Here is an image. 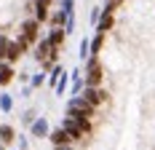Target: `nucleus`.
Instances as JSON below:
<instances>
[{
  "instance_id": "1",
  "label": "nucleus",
  "mask_w": 155,
  "mask_h": 150,
  "mask_svg": "<svg viewBox=\"0 0 155 150\" xmlns=\"http://www.w3.org/2000/svg\"><path fill=\"white\" fill-rule=\"evenodd\" d=\"M102 83V64L96 62V56L88 64V78H86V86H99Z\"/></svg>"
},
{
  "instance_id": "2",
  "label": "nucleus",
  "mask_w": 155,
  "mask_h": 150,
  "mask_svg": "<svg viewBox=\"0 0 155 150\" xmlns=\"http://www.w3.org/2000/svg\"><path fill=\"white\" fill-rule=\"evenodd\" d=\"M46 131H48V123H46V121H43V118L35 121V126H32V134H35V137H46Z\"/></svg>"
},
{
  "instance_id": "3",
  "label": "nucleus",
  "mask_w": 155,
  "mask_h": 150,
  "mask_svg": "<svg viewBox=\"0 0 155 150\" xmlns=\"http://www.w3.org/2000/svg\"><path fill=\"white\" fill-rule=\"evenodd\" d=\"M14 78V70H11V64H0V83H8Z\"/></svg>"
},
{
  "instance_id": "4",
  "label": "nucleus",
  "mask_w": 155,
  "mask_h": 150,
  "mask_svg": "<svg viewBox=\"0 0 155 150\" xmlns=\"http://www.w3.org/2000/svg\"><path fill=\"white\" fill-rule=\"evenodd\" d=\"M0 139H3V142H11V139H14V129H11V126H0Z\"/></svg>"
},
{
  "instance_id": "5",
  "label": "nucleus",
  "mask_w": 155,
  "mask_h": 150,
  "mask_svg": "<svg viewBox=\"0 0 155 150\" xmlns=\"http://www.w3.org/2000/svg\"><path fill=\"white\" fill-rule=\"evenodd\" d=\"M80 89H83V78H80V75H72V91H75V94H78V91H80Z\"/></svg>"
},
{
  "instance_id": "6",
  "label": "nucleus",
  "mask_w": 155,
  "mask_h": 150,
  "mask_svg": "<svg viewBox=\"0 0 155 150\" xmlns=\"http://www.w3.org/2000/svg\"><path fill=\"white\" fill-rule=\"evenodd\" d=\"M0 107L8 113V110H11V99H8V97H3V99H0Z\"/></svg>"
},
{
  "instance_id": "7",
  "label": "nucleus",
  "mask_w": 155,
  "mask_h": 150,
  "mask_svg": "<svg viewBox=\"0 0 155 150\" xmlns=\"http://www.w3.org/2000/svg\"><path fill=\"white\" fill-rule=\"evenodd\" d=\"M56 150H72L70 145H56Z\"/></svg>"
},
{
  "instance_id": "8",
  "label": "nucleus",
  "mask_w": 155,
  "mask_h": 150,
  "mask_svg": "<svg viewBox=\"0 0 155 150\" xmlns=\"http://www.w3.org/2000/svg\"><path fill=\"white\" fill-rule=\"evenodd\" d=\"M0 150H3V145H0Z\"/></svg>"
}]
</instances>
